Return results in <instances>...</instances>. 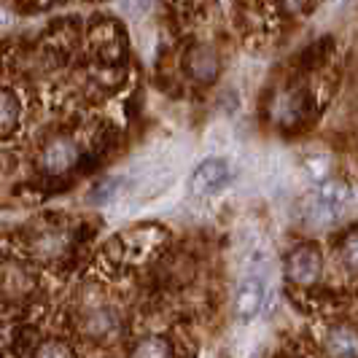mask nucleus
<instances>
[{
  "label": "nucleus",
  "instance_id": "10",
  "mask_svg": "<svg viewBox=\"0 0 358 358\" xmlns=\"http://www.w3.org/2000/svg\"><path fill=\"white\" fill-rule=\"evenodd\" d=\"M19 122V103L11 92L0 90V138L11 135Z\"/></svg>",
  "mask_w": 358,
  "mask_h": 358
},
{
  "label": "nucleus",
  "instance_id": "11",
  "mask_svg": "<svg viewBox=\"0 0 358 358\" xmlns=\"http://www.w3.org/2000/svg\"><path fill=\"white\" fill-rule=\"evenodd\" d=\"M33 358H76V350L59 337H49L36 348Z\"/></svg>",
  "mask_w": 358,
  "mask_h": 358
},
{
  "label": "nucleus",
  "instance_id": "16",
  "mask_svg": "<svg viewBox=\"0 0 358 358\" xmlns=\"http://www.w3.org/2000/svg\"><path fill=\"white\" fill-rule=\"evenodd\" d=\"M283 3H286L288 11H299V8H305L310 0H283Z\"/></svg>",
  "mask_w": 358,
  "mask_h": 358
},
{
  "label": "nucleus",
  "instance_id": "12",
  "mask_svg": "<svg viewBox=\"0 0 358 358\" xmlns=\"http://www.w3.org/2000/svg\"><path fill=\"white\" fill-rule=\"evenodd\" d=\"M119 189H122V178H106L92 189L90 199L94 202V205H106V202H110V199H116Z\"/></svg>",
  "mask_w": 358,
  "mask_h": 358
},
{
  "label": "nucleus",
  "instance_id": "8",
  "mask_svg": "<svg viewBox=\"0 0 358 358\" xmlns=\"http://www.w3.org/2000/svg\"><path fill=\"white\" fill-rule=\"evenodd\" d=\"M186 68H189V73L197 81H213L215 73H218V57H215V52L210 46H199V49H194V52L189 54Z\"/></svg>",
  "mask_w": 358,
  "mask_h": 358
},
{
  "label": "nucleus",
  "instance_id": "1",
  "mask_svg": "<svg viewBox=\"0 0 358 358\" xmlns=\"http://www.w3.org/2000/svg\"><path fill=\"white\" fill-rule=\"evenodd\" d=\"M350 205V189L348 183L342 180H323L315 192H310L305 199H302V218L305 224L315 227V229H323V227H331L337 224L345 210Z\"/></svg>",
  "mask_w": 358,
  "mask_h": 358
},
{
  "label": "nucleus",
  "instance_id": "6",
  "mask_svg": "<svg viewBox=\"0 0 358 358\" xmlns=\"http://www.w3.org/2000/svg\"><path fill=\"white\" fill-rule=\"evenodd\" d=\"M323 348L329 358H358V331L348 323L329 326L323 334Z\"/></svg>",
  "mask_w": 358,
  "mask_h": 358
},
{
  "label": "nucleus",
  "instance_id": "5",
  "mask_svg": "<svg viewBox=\"0 0 358 358\" xmlns=\"http://www.w3.org/2000/svg\"><path fill=\"white\" fill-rule=\"evenodd\" d=\"M76 159H78L76 143L68 141V138H54V141L46 143L43 154H41V167L49 176H62V173H68L76 164Z\"/></svg>",
  "mask_w": 358,
  "mask_h": 358
},
{
  "label": "nucleus",
  "instance_id": "3",
  "mask_svg": "<svg viewBox=\"0 0 358 358\" xmlns=\"http://www.w3.org/2000/svg\"><path fill=\"white\" fill-rule=\"evenodd\" d=\"M323 269V259L321 253L315 251L313 245H299L286 256V275L294 286H313L318 283Z\"/></svg>",
  "mask_w": 358,
  "mask_h": 358
},
{
  "label": "nucleus",
  "instance_id": "2",
  "mask_svg": "<svg viewBox=\"0 0 358 358\" xmlns=\"http://www.w3.org/2000/svg\"><path fill=\"white\" fill-rule=\"evenodd\" d=\"M267 302V275L264 272H248L234 294V318L240 323L253 321Z\"/></svg>",
  "mask_w": 358,
  "mask_h": 358
},
{
  "label": "nucleus",
  "instance_id": "9",
  "mask_svg": "<svg viewBox=\"0 0 358 358\" xmlns=\"http://www.w3.org/2000/svg\"><path fill=\"white\" fill-rule=\"evenodd\" d=\"M33 248L36 253L43 259V262H54V259H59L65 248H68V240H65V234L62 232H52V229H46V232H41L33 240Z\"/></svg>",
  "mask_w": 358,
  "mask_h": 358
},
{
  "label": "nucleus",
  "instance_id": "15",
  "mask_svg": "<svg viewBox=\"0 0 358 358\" xmlns=\"http://www.w3.org/2000/svg\"><path fill=\"white\" fill-rule=\"evenodd\" d=\"M6 345H8V326L0 318V350H6Z\"/></svg>",
  "mask_w": 358,
  "mask_h": 358
},
{
  "label": "nucleus",
  "instance_id": "17",
  "mask_svg": "<svg viewBox=\"0 0 358 358\" xmlns=\"http://www.w3.org/2000/svg\"><path fill=\"white\" fill-rule=\"evenodd\" d=\"M8 22H11V17H8V11H6L3 6H0V27H6Z\"/></svg>",
  "mask_w": 358,
  "mask_h": 358
},
{
  "label": "nucleus",
  "instance_id": "7",
  "mask_svg": "<svg viewBox=\"0 0 358 358\" xmlns=\"http://www.w3.org/2000/svg\"><path fill=\"white\" fill-rule=\"evenodd\" d=\"M129 358H178L176 356V342L167 334H143L132 342L129 348Z\"/></svg>",
  "mask_w": 358,
  "mask_h": 358
},
{
  "label": "nucleus",
  "instance_id": "14",
  "mask_svg": "<svg viewBox=\"0 0 358 358\" xmlns=\"http://www.w3.org/2000/svg\"><path fill=\"white\" fill-rule=\"evenodd\" d=\"M342 264L350 272H358V232L345 237V243H342Z\"/></svg>",
  "mask_w": 358,
  "mask_h": 358
},
{
  "label": "nucleus",
  "instance_id": "4",
  "mask_svg": "<svg viewBox=\"0 0 358 358\" xmlns=\"http://www.w3.org/2000/svg\"><path fill=\"white\" fill-rule=\"evenodd\" d=\"M227 183H229V164L224 159H205L192 173L189 192H192V197L208 199V197H215Z\"/></svg>",
  "mask_w": 358,
  "mask_h": 358
},
{
  "label": "nucleus",
  "instance_id": "13",
  "mask_svg": "<svg viewBox=\"0 0 358 358\" xmlns=\"http://www.w3.org/2000/svg\"><path fill=\"white\" fill-rule=\"evenodd\" d=\"M151 3L154 0H119V11L129 22H138V19H143L151 11Z\"/></svg>",
  "mask_w": 358,
  "mask_h": 358
}]
</instances>
